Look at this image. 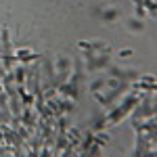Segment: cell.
I'll use <instances>...</instances> for the list:
<instances>
[{
    "label": "cell",
    "instance_id": "5",
    "mask_svg": "<svg viewBox=\"0 0 157 157\" xmlns=\"http://www.w3.org/2000/svg\"><path fill=\"white\" fill-rule=\"evenodd\" d=\"M103 17H105V19H115V17H117V11H105Z\"/></svg>",
    "mask_w": 157,
    "mask_h": 157
},
{
    "label": "cell",
    "instance_id": "1",
    "mask_svg": "<svg viewBox=\"0 0 157 157\" xmlns=\"http://www.w3.org/2000/svg\"><path fill=\"white\" fill-rule=\"evenodd\" d=\"M13 57H15V61H19V63H29V61L38 59V55L34 52V50H29V48H17V50H13Z\"/></svg>",
    "mask_w": 157,
    "mask_h": 157
},
{
    "label": "cell",
    "instance_id": "2",
    "mask_svg": "<svg viewBox=\"0 0 157 157\" xmlns=\"http://www.w3.org/2000/svg\"><path fill=\"white\" fill-rule=\"evenodd\" d=\"M128 27L134 29V32H143V29H145V23H143L140 19H130V21H128Z\"/></svg>",
    "mask_w": 157,
    "mask_h": 157
},
{
    "label": "cell",
    "instance_id": "3",
    "mask_svg": "<svg viewBox=\"0 0 157 157\" xmlns=\"http://www.w3.org/2000/svg\"><path fill=\"white\" fill-rule=\"evenodd\" d=\"M103 86H105V80H97V82L90 84V88H92V92H97V90H101Z\"/></svg>",
    "mask_w": 157,
    "mask_h": 157
},
{
    "label": "cell",
    "instance_id": "6",
    "mask_svg": "<svg viewBox=\"0 0 157 157\" xmlns=\"http://www.w3.org/2000/svg\"><path fill=\"white\" fill-rule=\"evenodd\" d=\"M136 15H138V19H145V17H147V11L143 9V6H136Z\"/></svg>",
    "mask_w": 157,
    "mask_h": 157
},
{
    "label": "cell",
    "instance_id": "4",
    "mask_svg": "<svg viewBox=\"0 0 157 157\" xmlns=\"http://www.w3.org/2000/svg\"><path fill=\"white\" fill-rule=\"evenodd\" d=\"M120 59H130L132 57V48H124V50H120V55H117Z\"/></svg>",
    "mask_w": 157,
    "mask_h": 157
}]
</instances>
